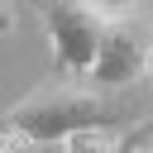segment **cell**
Returning a JSON list of instances; mask_svg holds the SVG:
<instances>
[{
	"label": "cell",
	"instance_id": "1",
	"mask_svg": "<svg viewBox=\"0 0 153 153\" xmlns=\"http://www.w3.org/2000/svg\"><path fill=\"white\" fill-rule=\"evenodd\" d=\"M115 115V100L105 96V86H86L76 76L67 81H48L38 91H29L24 100H14L10 110V124L24 129L33 143H62L72 129H86V124H105Z\"/></svg>",
	"mask_w": 153,
	"mask_h": 153
},
{
	"label": "cell",
	"instance_id": "2",
	"mask_svg": "<svg viewBox=\"0 0 153 153\" xmlns=\"http://www.w3.org/2000/svg\"><path fill=\"white\" fill-rule=\"evenodd\" d=\"M148 67H153V0H124L105 19L91 81H100L105 91H120L148 76Z\"/></svg>",
	"mask_w": 153,
	"mask_h": 153
},
{
	"label": "cell",
	"instance_id": "3",
	"mask_svg": "<svg viewBox=\"0 0 153 153\" xmlns=\"http://www.w3.org/2000/svg\"><path fill=\"white\" fill-rule=\"evenodd\" d=\"M33 10L53 38V67L62 76H91L110 5L105 0H33Z\"/></svg>",
	"mask_w": 153,
	"mask_h": 153
},
{
	"label": "cell",
	"instance_id": "4",
	"mask_svg": "<svg viewBox=\"0 0 153 153\" xmlns=\"http://www.w3.org/2000/svg\"><path fill=\"white\" fill-rule=\"evenodd\" d=\"M62 143H67V148H115V143H120V134H115V129H105V124H86V129H72Z\"/></svg>",
	"mask_w": 153,
	"mask_h": 153
},
{
	"label": "cell",
	"instance_id": "5",
	"mask_svg": "<svg viewBox=\"0 0 153 153\" xmlns=\"http://www.w3.org/2000/svg\"><path fill=\"white\" fill-rule=\"evenodd\" d=\"M148 76H153V67H148Z\"/></svg>",
	"mask_w": 153,
	"mask_h": 153
}]
</instances>
